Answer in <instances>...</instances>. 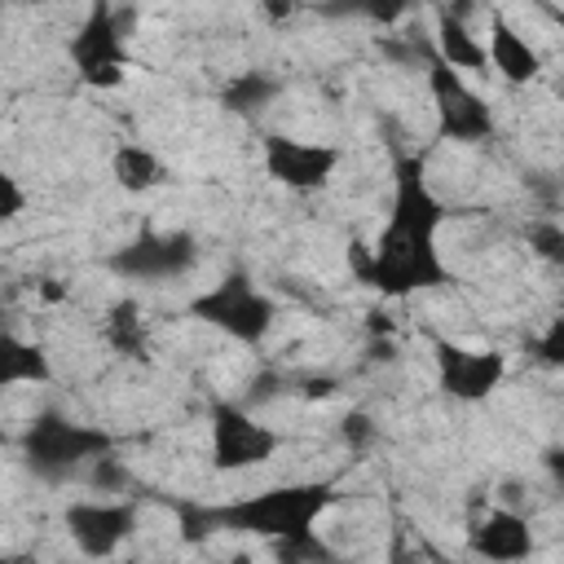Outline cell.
Wrapping results in <instances>:
<instances>
[{"label":"cell","mask_w":564,"mask_h":564,"mask_svg":"<svg viewBox=\"0 0 564 564\" xmlns=\"http://www.w3.org/2000/svg\"><path fill=\"white\" fill-rule=\"evenodd\" d=\"M260 9H264V18H269V22H286V18H291V13H300L304 4H300V0H260Z\"/></svg>","instance_id":"cell-28"},{"label":"cell","mask_w":564,"mask_h":564,"mask_svg":"<svg viewBox=\"0 0 564 564\" xmlns=\"http://www.w3.org/2000/svg\"><path fill=\"white\" fill-rule=\"evenodd\" d=\"M189 313H194L198 322L225 330V335L238 339V344H260V339L273 330V317H278L273 300H269L247 273H238V269L225 273L212 291L194 295V300H189Z\"/></svg>","instance_id":"cell-4"},{"label":"cell","mask_w":564,"mask_h":564,"mask_svg":"<svg viewBox=\"0 0 564 564\" xmlns=\"http://www.w3.org/2000/svg\"><path fill=\"white\" fill-rule=\"evenodd\" d=\"M335 167H339L335 145L295 141V137H264V172L286 189H300V194L326 189Z\"/></svg>","instance_id":"cell-10"},{"label":"cell","mask_w":564,"mask_h":564,"mask_svg":"<svg viewBox=\"0 0 564 564\" xmlns=\"http://www.w3.org/2000/svg\"><path fill=\"white\" fill-rule=\"evenodd\" d=\"M88 480H93L97 489H106V494H110V489H119V485H123V467H119V458H115V454L97 458V463H93V476H88Z\"/></svg>","instance_id":"cell-25"},{"label":"cell","mask_w":564,"mask_h":564,"mask_svg":"<svg viewBox=\"0 0 564 564\" xmlns=\"http://www.w3.org/2000/svg\"><path fill=\"white\" fill-rule=\"evenodd\" d=\"M106 269L119 273L123 282H176L198 269V238L185 229H167V234L145 229L128 238L119 251H110Z\"/></svg>","instance_id":"cell-6"},{"label":"cell","mask_w":564,"mask_h":564,"mask_svg":"<svg viewBox=\"0 0 564 564\" xmlns=\"http://www.w3.org/2000/svg\"><path fill=\"white\" fill-rule=\"evenodd\" d=\"M123 22L128 18L110 0H93V13L70 35L66 53L88 88H115L123 79V62H128L123 57Z\"/></svg>","instance_id":"cell-7"},{"label":"cell","mask_w":564,"mask_h":564,"mask_svg":"<svg viewBox=\"0 0 564 564\" xmlns=\"http://www.w3.org/2000/svg\"><path fill=\"white\" fill-rule=\"evenodd\" d=\"M542 467H546V476L555 480V489H564V445L542 449Z\"/></svg>","instance_id":"cell-27"},{"label":"cell","mask_w":564,"mask_h":564,"mask_svg":"<svg viewBox=\"0 0 564 564\" xmlns=\"http://www.w3.org/2000/svg\"><path fill=\"white\" fill-rule=\"evenodd\" d=\"M110 176L119 181V189H128V194H145V189H154L167 172H163V159H159L154 150L128 141V145H119V150L110 154Z\"/></svg>","instance_id":"cell-17"},{"label":"cell","mask_w":564,"mask_h":564,"mask_svg":"<svg viewBox=\"0 0 564 564\" xmlns=\"http://www.w3.org/2000/svg\"><path fill=\"white\" fill-rule=\"evenodd\" d=\"M427 66V88H432V101H436V132L445 141H458V145H476V141H489L498 132L494 123V110L485 106V97L463 79L458 66H449L436 44L427 48L423 57Z\"/></svg>","instance_id":"cell-5"},{"label":"cell","mask_w":564,"mask_h":564,"mask_svg":"<svg viewBox=\"0 0 564 564\" xmlns=\"http://www.w3.org/2000/svg\"><path fill=\"white\" fill-rule=\"evenodd\" d=\"M66 529L75 538V546L93 560L101 555H115L132 529H137V507L132 502H93V498H79L66 507Z\"/></svg>","instance_id":"cell-11"},{"label":"cell","mask_w":564,"mask_h":564,"mask_svg":"<svg viewBox=\"0 0 564 564\" xmlns=\"http://www.w3.org/2000/svg\"><path fill=\"white\" fill-rule=\"evenodd\" d=\"M18 445H22L26 467H31L40 480H48V485H62V480L79 476L84 467H93L97 458L115 454V436H110V432L88 427V423H75V419H66L62 410H40V414H31V423L22 427Z\"/></svg>","instance_id":"cell-3"},{"label":"cell","mask_w":564,"mask_h":564,"mask_svg":"<svg viewBox=\"0 0 564 564\" xmlns=\"http://www.w3.org/2000/svg\"><path fill=\"white\" fill-rule=\"evenodd\" d=\"M410 9L414 0H313L317 18H361L375 26H397Z\"/></svg>","instance_id":"cell-19"},{"label":"cell","mask_w":564,"mask_h":564,"mask_svg":"<svg viewBox=\"0 0 564 564\" xmlns=\"http://www.w3.org/2000/svg\"><path fill=\"white\" fill-rule=\"evenodd\" d=\"M471 551L485 560H524L533 551V529L524 516L498 507L471 529Z\"/></svg>","instance_id":"cell-12"},{"label":"cell","mask_w":564,"mask_h":564,"mask_svg":"<svg viewBox=\"0 0 564 564\" xmlns=\"http://www.w3.org/2000/svg\"><path fill=\"white\" fill-rule=\"evenodd\" d=\"M335 480H300V485H278L251 498H234L220 507H189L181 502V529L185 542H203L207 533H251L269 542H286L300 533H313L317 516L335 502Z\"/></svg>","instance_id":"cell-2"},{"label":"cell","mask_w":564,"mask_h":564,"mask_svg":"<svg viewBox=\"0 0 564 564\" xmlns=\"http://www.w3.org/2000/svg\"><path fill=\"white\" fill-rule=\"evenodd\" d=\"M22 207H26V194L18 189V181L13 176H0V216L4 220H18Z\"/></svg>","instance_id":"cell-26"},{"label":"cell","mask_w":564,"mask_h":564,"mask_svg":"<svg viewBox=\"0 0 564 564\" xmlns=\"http://www.w3.org/2000/svg\"><path fill=\"white\" fill-rule=\"evenodd\" d=\"M489 66L507 79V84H529V79H538V70H542V57H538V48L502 18V13H494V22H489Z\"/></svg>","instance_id":"cell-13"},{"label":"cell","mask_w":564,"mask_h":564,"mask_svg":"<svg viewBox=\"0 0 564 564\" xmlns=\"http://www.w3.org/2000/svg\"><path fill=\"white\" fill-rule=\"evenodd\" d=\"M524 242L542 264L564 269V225L560 220H529L524 225Z\"/></svg>","instance_id":"cell-20"},{"label":"cell","mask_w":564,"mask_h":564,"mask_svg":"<svg viewBox=\"0 0 564 564\" xmlns=\"http://www.w3.org/2000/svg\"><path fill=\"white\" fill-rule=\"evenodd\" d=\"M529 348H533V357H538L542 366L564 370V317H551V322H546V330L529 339Z\"/></svg>","instance_id":"cell-23"},{"label":"cell","mask_w":564,"mask_h":564,"mask_svg":"<svg viewBox=\"0 0 564 564\" xmlns=\"http://www.w3.org/2000/svg\"><path fill=\"white\" fill-rule=\"evenodd\" d=\"M53 379V366H48V352L40 344H26L18 335H4L0 339V383L13 388V383H48Z\"/></svg>","instance_id":"cell-16"},{"label":"cell","mask_w":564,"mask_h":564,"mask_svg":"<svg viewBox=\"0 0 564 564\" xmlns=\"http://www.w3.org/2000/svg\"><path fill=\"white\" fill-rule=\"evenodd\" d=\"M273 555H278L282 564H295V560H335V546H326V542L317 538V529H313V533L273 542Z\"/></svg>","instance_id":"cell-21"},{"label":"cell","mask_w":564,"mask_h":564,"mask_svg":"<svg viewBox=\"0 0 564 564\" xmlns=\"http://www.w3.org/2000/svg\"><path fill=\"white\" fill-rule=\"evenodd\" d=\"M375 436H379V427H375V419H370L366 410H348V414L339 419V441H344V449L366 454V449L375 445Z\"/></svg>","instance_id":"cell-22"},{"label":"cell","mask_w":564,"mask_h":564,"mask_svg":"<svg viewBox=\"0 0 564 564\" xmlns=\"http://www.w3.org/2000/svg\"><path fill=\"white\" fill-rule=\"evenodd\" d=\"M282 436L264 423H256L242 405L216 401L212 405V467L216 471H242V467H260L278 454Z\"/></svg>","instance_id":"cell-8"},{"label":"cell","mask_w":564,"mask_h":564,"mask_svg":"<svg viewBox=\"0 0 564 564\" xmlns=\"http://www.w3.org/2000/svg\"><path fill=\"white\" fill-rule=\"evenodd\" d=\"M106 344L119 352V357H145L150 339H145V322H141V308L132 300H119L106 308Z\"/></svg>","instance_id":"cell-18"},{"label":"cell","mask_w":564,"mask_h":564,"mask_svg":"<svg viewBox=\"0 0 564 564\" xmlns=\"http://www.w3.org/2000/svg\"><path fill=\"white\" fill-rule=\"evenodd\" d=\"M436 53L449 62V66H458V70H485L489 66V48L471 35V26H467V18H458L449 4H441L436 9Z\"/></svg>","instance_id":"cell-14"},{"label":"cell","mask_w":564,"mask_h":564,"mask_svg":"<svg viewBox=\"0 0 564 564\" xmlns=\"http://www.w3.org/2000/svg\"><path fill=\"white\" fill-rule=\"evenodd\" d=\"M546 13H551V18H555V26L564 31V9H555V4H546Z\"/></svg>","instance_id":"cell-31"},{"label":"cell","mask_w":564,"mask_h":564,"mask_svg":"<svg viewBox=\"0 0 564 564\" xmlns=\"http://www.w3.org/2000/svg\"><path fill=\"white\" fill-rule=\"evenodd\" d=\"M507 375V357L494 348H458L436 339V383L454 401H485Z\"/></svg>","instance_id":"cell-9"},{"label":"cell","mask_w":564,"mask_h":564,"mask_svg":"<svg viewBox=\"0 0 564 564\" xmlns=\"http://www.w3.org/2000/svg\"><path fill=\"white\" fill-rule=\"evenodd\" d=\"M427 40H401V35H379V53L388 57V62H397V66H414V62H423L427 57Z\"/></svg>","instance_id":"cell-24"},{"label":"cell","mask_w":564,"mask_h":564,"mask_svg":"<svg viewBox=\"0 0 564 564\" xmlns=\"http://www.w3.org/2000/svg\"><path fill=\"white\" fill-rule=\"evenodd\" d=\"M445 220L441 198L427 185L423 154H397L392 159V212L370 247V256L348 247V264L361 273L366 286H375L388 300L445 286V260L436 247V229Z\"/></svg>","instance_id":"cell-1"},{"label":"cell","mask_w":564,"mask_h":564,"mask_svg":"<svg viewBox=\"0 0 564 564\" xmlns=\"http://www.w3.org/2000/svg\"><path fill=\"white\" fill-rule=\"evenodd\" d=\"M278 97H282V79L269 75V70H242V75H234V79L220 88V106H225L229 115H247V119L264 115Z\"/></svg>","instance_id":"cell-15"},{"label":"cell","mask_w":564,"mask_h":564,"mask_svg":"<svg viewBox=\"0 0 564 564\" xmlns=\"http://www.w3.org/2000/svg\"><path fill=\"white\" fill-rule=\"evenodd\" d=\"M40 295H44V300H62V286H53V278H44V282H40Z\"/></svg>","instance_id":"cell-30"},{"label":"cell","mask_w":564,"mask_h":564,"mask_svg":"<svg viewBox=\"0 0 564 564\" xmlns=\"http://www.w3.org/2000/svg\"><path fill=\"white\" fill-rule=\"evenodd\" d=\"M330 392H335V379H326V375L304 383V397H330Z\"/></svg>","instance_id":"cell-29"}]
</instances>
